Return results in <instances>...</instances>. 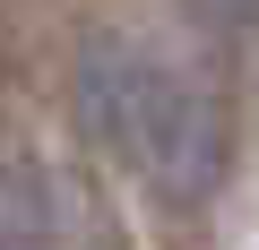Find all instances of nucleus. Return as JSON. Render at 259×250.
Returning a JSON list of instances; mask_svg holds the SVG:
<instances>
[{
	"mask_svg": "<svg viewBox=\"0 0 259 250\" xmlns=\"http://www.w3.org/2000/svg\"><path fill=\"white\" fill-rule=\"evenodd\" d=\"M78 121L87 138H104L156 198L199 207L216 198L225 164H233V121L225 95L190 69H173L156 43L139 35H95L78 52Z\"/></svg>",
	"mask_w": 259,
	"mask_h": 250,
	"instance_id": "nucleus-1",
	"label": "nucleus"
},
{
	"mask_svg": "<svg viewBox=\"0 0 259 250\" xmlns=\"http://www.w3.org/2000/svg\"><path fill=\"white\" fill-rule=\"evenodd\" d=\"M0 250H130L112 216L87 198V181L0 156Z\"/></svg>",
	"mask_w": 259,
	"mask_h": 250,
	"instance_id": "nucleus-2",
	"label": "nucleus"
},
{
	"mask_svg": "<svg viewBox=\"0 0 259 250\" xmlns=\"http://www.w3.org/2000/svg\"><path fill=\"white\" fill-rule=\"evenodd\" d=\"M182 9H190L199 26H250V18H259V0H182Z\"/></svg>",
	"mask_w": 259,
	"mask_h": 250,
	"instance_id": "nucleus-3",
	"label": "nucleus"
}]
</instances>
